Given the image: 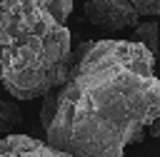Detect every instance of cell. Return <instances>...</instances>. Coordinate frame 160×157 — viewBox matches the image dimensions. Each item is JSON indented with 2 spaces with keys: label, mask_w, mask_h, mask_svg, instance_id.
I'll return each mask as SVG.
<instances>
[{
  "label": "cell",
  "mask_w": 160,
  "mask_h": 157,
  "mask_svg": "<svg viewBox=\"0 0 160 157\" xmlns=\"http://www.w3.org/2000/svg\"><path fill=\"white\" fill-rule=\"evenodd\" d=\"M20 110L12 100H0V135H12V127L20 122Z\"/></svg>",
  "instance_id": "cell-6"
},
{
  "label": "cell",
  "mask_w": 160,
  "mask_h": 157,
  "mask_svg": "<svg viewBox=\"0 0 160 157\" xmlns=\"http://www.w3.org/2000/svg\"><path fill=\"white\" fill-rule=\"evenodd\" d=\"M85 17L105 32H118L122 27H135L140 15L130 0H85Z\"/></svg>",
  "instance_id": "cell-3"
},
{
  "label": "cell",
  "mask_w": 160,
  "mask_h": 157,
  "mask_svg": "<svg viewBox=\"0 0 160 157\" xmlns=\"http://www.w3.org/2000/svg\"><path fill=\"white\" fill-rule=\"evenodd\" d=\"M72 0H0V85L15 100L60 87L70 70Z\"/></svg>",
  "instance_id": "cell-2"
},
{
  "label": "cell",
  "mask_w": 160,
  "mask_h": 157,
  "mask_svg": "<svg viewBox=\"0 0 160 157\" xmlns=\"http://www.w3.org/2000/svg\"><path fill=\"white\" fill-rule=\"evenodd\" d=\"M58 90V87H55ZM50 90L48 95H42V105H40V122L45 127V132L50 130L52 120H55V112H58V92Z\"/></svg>",
  "instance_id": "cell-7"
},
{
  "label": "cell",
  "mask_w": 160,
  "mask_h": 157,
  "mask_svg": "<svg viewBox=\"0 0 160 157\" xmlns=\"http://www.w3.org/2000/svg\"><path fill=\"white\" fill-rule=\"evenodd\" d=\"M122 157H125V155H122Z\"/></svg>",
  "instance_id": "cell-10"
},
{
  "label": "cell",
  "mask_w": 160,
  "mask_h": 157,
  "mask_svg": "<svg viewBox=\"0 0 160 157\" xmlns=\"http://www.w3.org/2000/svg\"><path fill=\"white\" fill-rule=\"evenodd\" d=\"M0 157H72L45 140H35L30 135H5L0 140Z\"/></svg>",
  "instance_id": "cell-4"
},
{
  "label": "cell",
  "mask_w": 160,
  "mask_h": 157,
  "mask_svg": "<svg viewBox=\"0 0 160 157\" xmlns=\"http://www.w3.org/2000/svg\"><path fill=\"white\" fill-rule=\"evenodd\" d=\"M155 55L135 40H88L70 52L48 142L72 157H122L160 115Z\"/></svg>",
  "instance_id": "cell-1"
},
{
  "label": "cell",
  "mask_w": 160,
  "mask_h": 157,
  "mask_svg": "<svg viewBox=\"0 0 160 157\" xmlns=\"http://www.w3.org/2000/svg\"><path fill=\"white\" fill-rule=\"evenodd\" d=\"M130 40H135V42H142L152 55H158V22H140V25H135V30H132V37Z\"/></svg>",
  "instance_id": "cell-5"
},
{
  "label": "cell",
  "mask_w": 160,
  "mask_h": 157,
  "mask_svg": "<svg viewBox=\"0 0 160 157\" xmlns=\"http://www.w3.org/2000/svg\"><path fill=\"white\" fill-rule=\"evenodd\" d=\"M148 130H150V135H152V137H155V140L160 142V115H158V117L152 120V125H150Z\"/></svg>",
  "instance_id": "cell-9"
},
{
  "label": "cell",
  "mask_w": 160,
  "mask_h": 157,
  "mask_svg": "<svg viewBox=\"0 0 160 157\" xmlns=\"http://www.w3.org/2000/svg\"><path fill=\"white\" fill-rule=\"evenodd\" d=\"M138 15H160V0H130Z\"/></svg>",
  "instance_id": "cell-8"
}]
</instances>
